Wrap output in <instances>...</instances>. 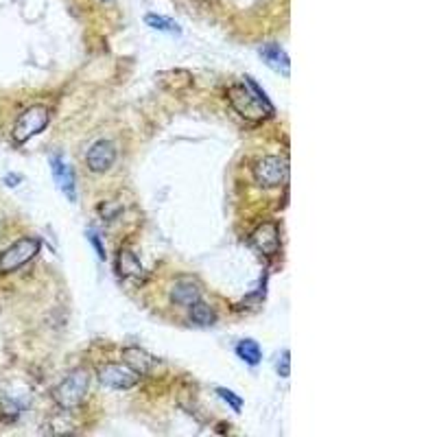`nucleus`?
Segmentation results:
<instances>
[{
  "label": "nucleus",
  "mask_w": 437,
  "mask_h": 437,
  "mask_svg": "<svg viewBox=\"0 0 437 437\" xmlns=\"http://www.w3.org/2000/svg\"><path fill=\"white\" fill-rule=\"evenodd\" d=\"M227 103L234 112L252 125H261L273 116V107L263 88L252 77H245L243 84H232L225 92Z\"/></svg>",
  "instance_id": "f257e3e1"
},
{
  "label": "nucleus",
  "mask_w": 437,
  "mask_h": 437,
  "mask_svg": "<svg viewBox=\"0 0 437 437\" xmlns=\"http://www.w3.org/2000/svg\"><path fill=\"white\" fill-rule=\"evenodd\" d=\"M48 118H50V112L44 103H35L31 107H26L24 112L16 118V122H13L11 138L18 145L31 140L33 136L42 133L48 127Z\"/></svg>",
  "instance_id": "f03ea898"
},
{
  "label": "nucleus",
  "mask_w": 437,
  "mask_h": 437,
  "mask_svg": "<svg viewBox=\"0 0 437 437\" xmlns=\"http://www.w3.org/2000/svg\"><path fill=\"white\" fill-rule=\"evenodd\" d=\"M88 389H90L88 370H75L55 387L53 396H55V402H57L62 409H75L84 402Z\"/></svg>",
  "instance_id": "7ed1b4c3"
},
{
  "label": "nucleus",
  "mask_w": 437,
  "mask_h": 437,
  "mask_svg": "<svg viewBox=\"0 0 437 437\" xmlns=\"http://www.w3.org/2000/svg\"><path fill=\"white\" fill-rule=\"evenodd\" d=\"M42 250V243L37 239H20L0 254V273H13L22 269L26 263H31L33 258Z\"/></svg>",
  "instance_id": "20e7f679"
},
{
  "label": "nucleus",
  "mask_w": 437,
  "mask_h": 437,
  "mask_svg": "<svg viewBox=\"0 0 437 437\" xmlns=\"http://www.w3.org/2000/svg\"><path fill=\"white\" fill-rule=\"evenodd\" d=\"M254 180L263 188L282 186L289 177V160L282 156H267L254 164Z\"/></svg>",
  "instance_id": "39448f33"
},
{
  "label": "nucleus",
  "mask_w": 437,
  "mask_h": 437,
  "mask_svg": "<svg viewBox=\"0 0 437 437\" xmlns=\"http://www.w3.org/2000/svg\"><path fill=\"white\" fill-rule=\"evenodd\" d=\"M97 376L101 380V385H105L109 389H118V391L131 389L136 385H140V380H142V374H138L127 363H105L99 367Z\"/></svg>",
  "instance_id": "423d86ee"
},
{
  "label": "nucleus",
  "mask_w": 437,
  "mask_h": 437,
  "mask_svg": "<svg viewBox=\"0 0 437 437\" xmlns=\"http://www.w3.org/2000/svg\"><path fill=\"white\" fill-rule=\"evenodd\" d=\"M116 147L112 140H97L86 154V164L94 175H103L114 167Z\"/></svg>",
  "instance_id": "0eeeda50"
},
{
  "label": "nucleus",
  "mask_w": 437,
  "mask_h": 437,
  "mask_svg": "<svg viewBox=\"0 0 437 437\" xmlns=\"http://www.w3.org/2000/svg\"><path fill=\"white\" fill-rule=\"evenodd\" d=\"M252 243L263 256H267V258L276 256L278 250H280V230H278V225L273 221L261 223L252 232Z\"/></svg>",
  "instance_id": "6e6552de"
},
{
  "label": "nucleus",
  "mask_w": 437,
  "mask_h": 437,
  "mask_svg": "<svg viewBox=\"0 0 437 437\" xmlns=\"http://www.w3.org/2000/svg\"><path fill=\"white\" fill-rule=\"evenodd\" d=\"M50 169H53L55 184L59 186V190L66 195V199L68 201H77V177H75V169L64 158H59V156H53L50 158Z\"/></svg>",
  "instance_id": "1a4fd4ad"
},
{
  "label": "nucleus",
  "mask_w": 437,
  "mask_h": 437,
  "mask_svg": "<svg viewBox=\"0 0 437 437\" xmlns=\"http://www.w3.org/2000/svg\"><path fill=\"white\" fill-rule=\"evenodd\" d=\"M203 299L201 284L195 278H180L171 289V302L180 306H193L195 302Z\"/></svg>",
  "instance_id": "9d476101"
},
{
  "label": "nucleus",
  "mask_w": 437,
  "mask_h": 437,
  "mask_svg": "<svg viewBox=\"0 0 437 437\" xmlns=\"http://www.w3.org/2000/svg\"><path fill=\"white\" fill-rule=\"evenodd\" d=\"M116 273L127 282H142L145 280V269L138 261V256L127 248L118 250V254H116Z\"/></svg>",
  "instance_id": "9b49d317"
},
{
  "label": "nucleus",
  "mask_w": 437,
  "mask_h": 437,
  "mask_svg": "<svg viewBox=\"0 0 437 437\" xmlns=\"http://www.w3.org/2000/svg\"><path fill=\"white\" fill-rule=\"evenodd\" d=\"M122 357H125V363L129 365V367H133L136 372L138 374H149L154 370V367H158L160 365V361L158 359H154L151 354L149 352H145V350H140V348H127L125 352H122Z\"/></svg>",
  "instance_id": "f8f14e48"
},
{
  "label": "nucleus",
  "mask_w": 437,
  "mask_h": 437,
  "mask_svg": "<svg viewBox=\"0 0 437 437\" xmlns=\"http://www.w3.org/2000/svg\"><path fill=\"white\" fill-rule=\"evenodd\" d=\"M261 59L267 64V66H271L273 71H278L280 75H289V55H286L284 50H282V46H278V44H265L263 48H261Z\"/></svg>",
  "instance_id": "ddd939ff"
},
{
  "label": "nucleus",
  "mask_w": 437,
  "mask_h": 437,
  "mask_svg": "<svg viewBox=\"0 0 437 437\" xmlns=\"http://www.w3.org/2000/svg\"><path fill=\"white\" fill-rule=\"evenodd\" d=\"M188 319H190V324L206 328V326H212L216 322V313L208 302L199 299V302H195L193 306H188Z\"/></svg>",
  "instance_id": "4468645a"
},
{
  "label": "nucleus",
  "mask_w": 437,
  "mask_h": 437,
  "mask_svg": "<svg viewBox=\"0 0 437 437\" xmlns=\"http://www.w3.org/2000/svg\"><path fill=\"white\" fill-rule=\"evenodd\" d=\"M236 357L241 361H245L250 367H256L261 365L263 361V350H261V344L254 339H243L236 344Z\"/></svg>",
  "instance_id": "2eb2a0df"
},
{
  "label": "nucleus",
  "mask_w": 437,
  "mask_h": 437,
  "mask_svg": "<svg viewBox=\"0 0 437 437\" xmlns=\"http://www.w3.org/2000/svg\"><path fill=\"white\" fill-rule=\"evenodd\" d=\"M145 22L151 26V29H156V31H164V33H180L182 29H180V24L177 22H173L171 18H164V16H160V13H147L145 16Z\"/></svg>",
  "instance_id": "dca6fc26"
},
{
  "label": "nucleus",
  "mask_w": 437,
  "mask_h": 437,
  "mask_svg": "<svg viewBox=\"0 0 437 437\" xmlns=\"http://www.w3.org/2000/svg\"><path fill=\"white\" fill-rule=\"evenodd\" d=\"M214 391H216L218 398H223V400L227 402L230 409H234L236 413L243 411V398H241V396H236L234 391H230V389H223V387H216Z\"/></svg>",
  "instance_id": "f3484780"
},
{
  "label": "nucleus",
  "mask_w": 437,
  "mask_h": 437,
  "mask_svg": "<svg viewBox=\"0 0 437 437\" xmlns=\"http://www.w3.org/2000/svg\"><path fill=\"white\" fill-rule=\"evenodd\" d=\"M0 416L13 420L20 416V407L16 405V400H9V398H0Z\"/></svg>",
  "instance_id": "a211bd4d"
},
{
  "label": "nucleus",
  "mask_w": 437,
  "mask_h": 437,
  "mask_svg": "<svg viewBox=\"0 0 437 437\" xmlns=\"http://www.w3.org/2000/svg\"><path fill=\"white\" fill-rule=\"evenodd\" d=\"M88 239H90L92 248H94V252L99 254V258H101V261H105V258H107V254H105V248H103V241H101V236H99V234H94V232H90V234H88Z\"/></svg>",
  "instance_id": "6ab92c4d"
},
{
  "label": "nucleus",
  "mask_w": 437,
  "mask_h": 437,
  "mask_svg": "<svg viewBox=\"0 0 437 437\" xmlns=\"http://www.w3.org/2000/svg\"><path fill=\"white\" fill-rule=\"evenodd\" d=\"M278 374L282 378L289 376V352H284L282 357H280V363H278Z\"/></svg>",
  "instance_id": "aec40b11"
},
{
  "label": "nucleus",
  "mask_w": 437,
  "mask_h": 437,
  "mask_svg": "<svg viewBox=\"0 0 437 437\" xmlns=\"http://www.w3.org/2000/svg\"><path fill=\"white\" fill-rule=\"evenodd\" d=\"M22 182V177H18V173H11V177H5V184L7 186H16Z\"/></svg>",
  "instance_id": "412c9836"
},
{
  "label": "nucleus",
  "mask_w": 437,
  "mask_h": 437,
  "mask_svg": "<svg viewBox=\"0 0 437 437\" xmlns=\"http://www.w3.org/2000/svg\"><path fill=\"white\" fill-rule=\"evenodd\" d=\"M3 234H5V221L0 218V239H3Z\"/></svg>",
  "instance_id": "4be33fe9"
},
{
  "label": "nucleus",
  "mask_w": 437,
  "mask_h": 437,
  "mask_svg": "<svg viewBox=\"0 0 437 437\" xmlns=\"http://www.w3.org/2000/svg\"><path fill=\"white\" fill-rule=\"evenodd\" d=\"M103 3H107V0H103Z\"/></svg>",
  "instance_id": "5701e85b"
}]
</instances>
